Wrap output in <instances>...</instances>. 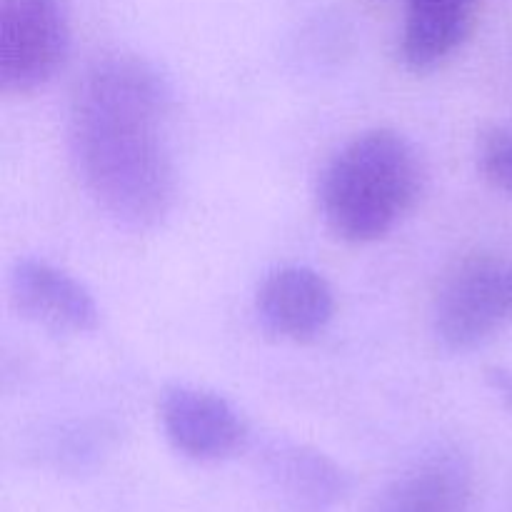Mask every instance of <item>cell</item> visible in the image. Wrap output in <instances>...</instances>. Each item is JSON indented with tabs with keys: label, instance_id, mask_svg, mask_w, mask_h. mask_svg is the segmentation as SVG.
Returning <instances> with one entry per match:
<instances>
[{
	"label": "cell",
	"instance_id": "1",
	"mask_svg": "<svg viewBox=\"0 0 512 512\" xmlns=\"http://www.w3.org/2000/svg\"><path fill=\"white\" fill-rule=\"evenodd\" d=\"M173 88L153 63L113 55L85 70L70 103L75 168L98 208L128 230H150L175 205Z\"/></svg>",
	"mask_w": 512,
	"mask_h": 512
},
{
	"label": "cell",
	"instance_id": "2",
	"mask_svg": "<svg viewBox=\"0 0 512 512\" xmlns=\"http://www.w3.org/2000/svg\"><path fill=\"white\" fill-rule=\"evenodd\" d=\"M415 145L390 128L365 130L325 165L318 205L328 228L348 243H375L415 208L423 193Z\"/></svg>",
	"mask_w": 512,
	"mask_h": 512
},
{
	"label": "cell",
	"instance_id": "3",
	"mask_svg": "<svg viewBox=\"0 0 512 512\" xmlns=\"http://www.w3.org/2000/svg\"><path fill=\"white\" fill-rule=\"evenodd\" d=\"M512 325V258L473 255L445 275L433 335L448 353H473Z\"/></svg>",
	"mask_w": 512,
	"mask_h": 512
},
{
	"label": "cell",
	"instance_id": "4",
	"mask_svg": "<svg viewBox=\"0 0 512 512\" xmlns=\"http://www.w3.org/2000/svg\"><path fill=\"white\" fill-rule=\"evenodd\" d=\"M70 50L63 0H0V90L33 93L55 78Z\"/></svg>",
	"mask_w": 512,
	"mask_h": 512
},
{
	"label": "cell",
	"instance_id": "5",
	"mask_svg": "<svg viewBox=\"0 0 512 512\" xmlns=\"http://www.w3.org/2000/svg\"><path fill=\"white\" fill-rule=\"evenodd\" d=\"M158 415L168 443L195 463L233 458L248 440V425L215 390L173 383L160 393Z\"/></svg>",
	"mask_w": 512,
	"mask_h": 512
},
{
	"label": "cell",
	"instance_id": "6",
	"mask_svg": "<svg viewBox=\"0 0 512 512\" xmlns=\"http://www.w3.org/2000/svg\"><path fill=\"white\" fill-rule=\"evenodd\" d=\"M8 288L15 310L45 333L73 338L98 328L100 310L93 293L48 260L20 258L10 270Z\"/></svg>",
	"mask_w": 512,
	"mask_h": 512
},
{
	"label": "cell",
	"instance_id": "7",
	"mask_svg": "<svg viewBox=\"0 0 512 512\" xmlns=\"http://www.w3.org/2000/svg\"><path fill=\"white\" fill-rule=\"evenodd\" d=\"M255 315L265 333L308 343L325 333L335 315V293L328 278L308 265L270 270L255 293Z\"/></svg>",
	"mask_w": 512,
	"mask_h": 512
},
{
	"label": "cell",
	"instance_id": "8",
	"mask_svg": "<svg viewBox=\"0 0 512 512\" xmlns=\"http://www.w3.org/2000/svg\"><path fill=\"white\" fill-rule=\"evenodd\" d=\"M473 500V470L458 448L428 450L385 485L373 512H468Z\"/></svg>",
	"mask_w": 512,
	"mask_h": 512
},
{
	"label": "cell",
	"instance_id": "9",
	"mask_svg": "<svg viewBox=\"0 0 512 512\" xmlns=\"http://www.w3.org/2000/svg\"><path fill=\"white\" fill-rule=\"evenodd\" d=\"M263 473L290 512H325L343 500L348 478L338 463L308 445L275 440L263 453Z\"/></svg>",
	"mask_w": 512,
	"mask_h": 512
},
{
	"label": "cell",
	"instance_id": "10",
	"mask_svg": "<svg viewBox=\"0 0 512 512\" xmlns=\"http://www.w3.org/2000/svg\"><path fill=\"white\" fill-rule=\"evenodd\" d=\"M483 0H408L398 55L413 73H430L468 40Z\"/></svg>",
	"mask_w": 512,
	"mask_h": 512
},
{
	"label": "cell",
	"instance_id": "11",
	"mask_svg": "<svg viewBox=\"0 0 512 512\" xmlns=\"http://www.w3.org/2000/svg\"><path fill=\"white\" fill-rule=\"evenodd\" d=\"M478 165L495 188L512 195V125L485 130L478 143Z\"/></svg>",
	"mask_w": 512,
	"mask_h": 512
},
{
	"label": "cell",
	"instance_id": "12",
	"mask_svg": "<svg viewBox=\"0 0 512 512\" xmlns=\"http://www.w3.org/2000/svg\"><path fill=\"white\" fill-rule=\"evenodd\" d=\"M485 380H488L493 393H498V398L503 400L505 408L512 413V370L495 365V368L485 370Z\"/></svg>",
	"mask_w": 512,
	"mask_h": 512
}]
</instances>
